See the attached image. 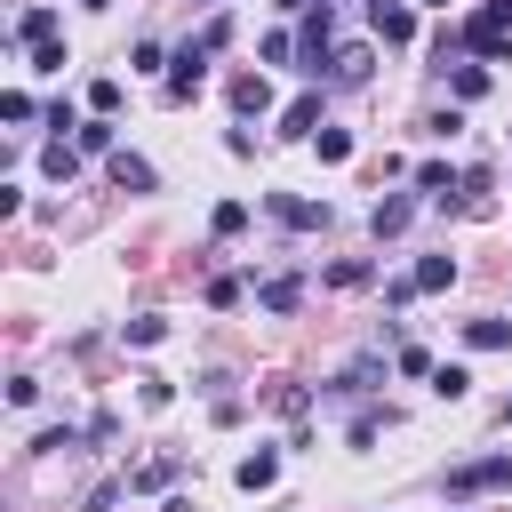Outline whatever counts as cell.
I'll list each match as a JSON object with an SVG mask.
<instances>
[{"label":"cell","instance_id":"cell-6","mask_svg":"<svg viewBox=\"0 0 512 512\" xmlns=\"http://www.w3.org/2000/svg\"><path fill=\"white\" fill-rule=\"evenodd\" d=\"M232 112H240V120L272 112V80H264V72H240V80H232Z\"/></svg>","mask_w":512,"mask_h":512},{"label":"cell","instance_id":"cell-18","mask_svg":"<svg viewBox=\"0 0 512 512\" xmlns=\"http://www.w3.org/2000/svg\"><path fill=\"white\" fill-rule=\"evenodd\" d=\"M432 392H440V400H464V392H472V376L448 360V368H432Z\"/></svg>","mask_w":512,"mask_h":512},{"label":"cell","instance_id":"cell-15","mask_svg":"<svg viewBox=\"0 0 512 512\" xmlns=\"http://www.w3.org/2000/svg\"><path fill=\"white\" fill-rule=\"evenodd\" d=\"M448 88H456V104H472V96H488V72H480V64H456Z\"/></svg>","mask_w":512,"mask_h":512},{"label":"cell","instance_id":"cell-1","mask_svg":"<svg viewBox=\"0 0 512 512\" xmlns=\"http://www.w3.org/2000/svg\"><path fill=\"white\" fill-rule=\"evenodd\" d=\"M488 488H512V456H472V464L448 472V496H456V504H464V496H488Z\"/></svg>","mask_w":512,"mask_h":512},{"label":"cell","instance_id":"cell-17","mask_svg":"<svg viewBox=\"0 0 512 512\" xmlns=\"http://www.w3.org/2000/svg\"><path fill=\"white\" fill-rule=\"evenodd\" d=\"M208 232H216V240H232V232H248V208H240V200H224V208L208 216Z\"/></svg>","mask_w":512,"mask_h":512},{"label":"cell","instance_id":"cell-24","mask_svg":"<svg viewBox=\"0 0 512 512\" xmlns=\"http://www.w3.org/2000/svg\"><path fill=\"white\" fill-rule=\"evenodd\" d=\"M40 168H48V176H56V184H64V176H72V168H80V152H72V144H48V160H40Z\"/></svg>","mask_w":512,"mask_h":512},{"label":"cell","instance_id":"cell-8","mask_svg":"<svg viewBox=\"0 0 512 512\" xmlns=\"http://www.w3.org/2000/svg\"><path fill=\"white\" fill-rule=\"evenodd\" d=\"M232 480H240L248 496H264V488L280 480V456H272V448H256V456H240V472H232Z\"/></svg>","mask_w":512,"mask_h":512},{"label":"cell","instance_id":"cell-9","mask_svg":"<svg viewBox=\"0 0 512 512\" xmlns=\"http://www.w3.org/2000/svg\"><path fill=\"white\" fill-rule=\"evenodd\" d=\"M16 40H24V48H48V40H56V8H24V16H16Z\"/></svg>","mask_w":512,"mask_h":512},{"label":"cell","instance_id":"cell-11","mask_svg":"<svg viewBox=\"0 0 512 512\" xmlns=\"http://www.w3.org/2000/svg\"><path fill=\"white\" fill-rule=\"evenodd\" d=\"M408 280H416V296H440V288L456 280V256H424V264H416Z\"/></svg>","mask_w":512,"mask_h":512},{"label":"cell","instance_id":"cell-29","mask_svg":"<svg viewBox=\"0 0 512 512\" xmlns=\"http://www.w3.org/2000/svg\"><path fill=\"white\" fill-rule=\"evenodd\" d=\"M80 8H104V0H80Z\"/></svg>","mask_w":512,"mask_h":512},{"label":"cell","instance_id":"cell-20","mask_svg":"<svg viewBox=\"0 0 512 512\" xmlns=\"http://www.w3.org/2000/svg\"><path fill=\"white\" fill-rule=\"evenodd\" d=\"M296 296H304L296 280H264V312H296Z\"/></svg>","mask_w":512,"mask_h":512},{"label":"cell","instance_id":"cell-7","mask_svg":"<svg viewBox=\"0 0 512 512\" xmlns=\"http://www.w3.org/2000/svg\"><path fill=\"white\" fill-rule=\"evenodd\" d=\"M408 216H416V200H408V192H392V200H376L368 232H376V240H392V232H408Z\"/></svg>","mask_w":512,"mask_h":512},{"label":"cell","instance_id":"cell-2","mask_svg":"<svg viewBox=\"0 0 512 512\" xmlns=\"http://www.w3.org/2000/svg\"><path fill=\"white\" fill-rule=\"evenodd\" d=\"M208 56H216L208 40H184V48H176V72H168V96H176V104H184V96H200V80H208Z\"/></svg>","mask_w":512,"mask_h":512},{"label":"cell","instance_id":"cell-4","mask_svg":"<svg viewBox=\"0 0 512 512\" xmlns=\"http://www.w3.org/2000/svg\"><path fill=\"white\" fill-rule=\"evenodd\" d=\"M464 48H480L488 64H512V48H504V16H496V8H480V16L464 24Z\"/></svg>","mask_w":512,"mask_h":512},{"label":"cell","instance_id":"cell-10","mask_svg":"<svg viewBox=\"0 0 512 512\" xmlns=\"http://www.w3.org/2000/svg\"><path fill=\"white\" fill-rule=\"evenodd\" d=\"M112 184H120V192H152V160H136V152H112Z\"/></svg>","mask_w":512,"mask_h":512},{"label":"cell","instance_id":"cell-16","mask_svg":"<svg viewBox=\"0 0 512 512\" xmlns=\"http://www.w3.org/2000/svg\"><path fill=\"white\" fill-rule=\"evenodd\" d=\"M368 64H376L368 48H336V80H344V88H352V80H368Z\"/></svg>","mask_w":512,"mask_h":512},{"label":"cell","instance_id":"cell-5","mask_svg":"<svg viewBox=\"0 0 512 512\" xmlns=\"http://www.w3.org/2000/svg\"><path fill=\"white\" fill-rule=\"evenodd\" d=\"M368 16H376V32L400 48V40H416V8L408 0H368Z\"/></svg>","mask_w":512,"mask_h":512},{"label":"cell","instance_id":"cell-3","mask_svg":"<svg viewBox=\"0 0 512 512\" xmlns=\"http://www.w3.org/2000/svg\"><path fill=\"white\" fill-rule=\"evenodd\" d=\"M264 216H272V224H288V232H320V224H328V200H296V192H272V200H264Z\"/></svg>","mask_w":512,"mask_h":512},{"label":"cell","instance_id":"cell-26","mask_svg":"<svg viewBox=\"0 0 512 512\" xmlns=\"http://www.w3.org/2000/svg\"><path fill=\"white\" fill-rule=\"evenodd\" d=\"M488 8H496V16H504V24H512V0H488Z\"/></svg>","mask_w":512,"mask_h":512},{"label":"cell","instance_id":"cell-14","mask_svg":"<svg viewBox=\"0 0 512 512\" xmlns=\"http://www.w3.org/2000/svg\"><path fill=\"white\" fill-rule=\"evenodd\" d=\"M416 192L448 200V192H456V168H448V160H424V168H416Z\"/></svg>","mask_w":512,"mask_h":512},{"label":"cell","instance_id":"cell-23","mask_svg":"<svg viewBox=\"0 0 512 512\" xmlns=\"http://www.w3.org/2000/svg\"><path fill=\"white\" fill-rule=\"evenodd\" d=\"M80 152H112V120H80Z\"/></svg>","mask_w":512,"mask_h":512},{"label":"cell","instance_id":"cell-12","mask_svg":"<svg viewBox=\"0 0 512 512\" xmlns=\"http://www.w3.org/2000/svg\"><path fill=\"white\" fill-rule=\"evenodd\" d=\"M312 120H320V96H296V104L280 112V136H320Z\"/></svg>","mask_w":512,"mask_h":512},{"label":"cell","instance_id":"cell-21","mask_svg":"<svg viewBox=\"0 0 512 512\" xmlns=\"http://www.w3.org/2000/svg\"><path fill=\"white\" fill-rule=\"evenodd\" d=\"M168 480H176V456H152V464H144L128 488H168Z\"/></svg>","mask_w":512,"mask_h":512},{"label":"cell","instance_id":"cell-22","mask_svg":"<svg viewBox=\"0 0 512 512\" xmlns=\"http://www.w3.org/2000/svg\"><path fill=\"white\" fill-rule=\"evenodd\" d=\"M88 104H96V120H112V112H120V80H96V88H88Z\"/></svg>","mask_w":512,"mask_h":512},{"label":"cell","instance_id":"cell-13","mask_svg":"<svg viewBox=\"0 0 512 512\" xmlns=\"http://www.w3.org/2000/svg\"><path fill=\"white\" fill-rule=\"evenodd\" d=\"M464 344H472V352H504V344H512V320H472Z\"/></svg>","mask_w":512,"mask_h":512},{"label":"cell","instance_id":"cell-28","mask_svg":"<svg viewBox=\"0 0 512 512\" xmlns=\"http://www.w3.org/2000/svg\"><path fill=\"white\" fill-rule=\"evenodd\" d=\"M424 8H448V0H424Z\"/></svg>","mask_w":512,"mask_h":512},{"label":"cell","instance_id":"cell-27","mask_svg":"<svg viewBox=\"0 0 512 512\" xmlns=\"http://www.w3.org/2000/svg\"><path fill=\"white\" fill-rule=\"evenodd\" d=\"M280 8H312V0H280Z\"/></svg>","mask_w":512,"mask_h":512},{"label":"cell","instance_id":"cell-25","mask_svg":"<svg viewBox=\"0 0 512 512\" xmlns=\"http://www.w3.org/2000/svg\"><path fill=\"white\" fill-rule=\"evenodd\" d=\"M160 336H168V320H160V312H144V320H128V344H160Z\"/></svg>","mask_w":512,"mask_h":512},{"label":"cell","instance_id":"cell-19","mask_svg":"<svg viewBox=\"0 0 512 512\" xmlns=\"http://www.w3.org/2000/svg\"><path fill=\"white\" fill-rule=\"evenodd\" d=\"M312 152H320V160H352V136H344V128H320Z\"/></svg>","mask_w":512,"mask_h":512}]
</instances>
